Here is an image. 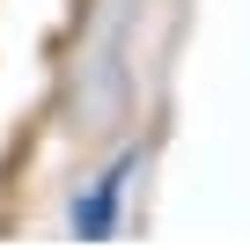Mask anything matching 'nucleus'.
<instances>
[{"mask_svg":"<svg viewBox=\"0 0 250 250\" xmlns=\"http://www.w3.org/2000/svg\"><path fill=\"white\" fill-rule=\"evenodd\" d=\"M125 177H133V155H118V162H110V169H103V177H96L81 199H74V235H88V243H96V235H110V228H118Z\"/></svg>","mask_w":250,"mask_h":250,"instance_id":"f257e3e1","label":"nucleus"}]
</instances>
